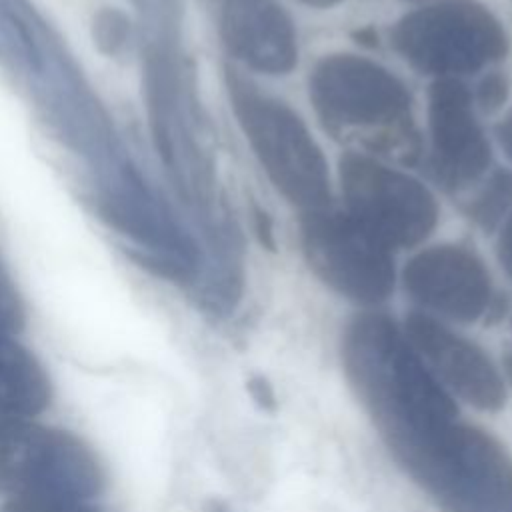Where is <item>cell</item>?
<instances>
[{
  "instance_id": "25",
  "label": "cell",
  "mask_w": 512,
  "mask_h": 512,
  "mask_svg": "<svg viewBox=\"0 0 512 512\" xmlns=\"http://www.w3.org/2000/svg\"><path fill=\"white\" fill-rule=\"evenodd\" d=\"M406 2H416L418 4V2H426V0H406Z\"/></svg>"
},
{
  "instance_id": "5",
  "label": "cell",
  "mask_w": 512,
  "mask_h": 512,
  "mask_svg": "<svg viewBox=\"0 0 512 512\" xmlns=\"http://www.w3.org/2000/svg\"><path fill=\"white\" fill-rule=\"evenodd\" d=\"M104 468L78 436L0 412V492L12 498L88 500L102 492Z\"/></svg>"
},
{
  "instance_id": "1",
  "label": "cell",
  "mask_w": 512,
  "mask_h": 512,
  "mask_svg": "<svg viewBox=\"0 0 512 512\" xmlns=\"http://www.w3.org/2000/svg\"><path fill=\"white\" fill-rule=\"evenodd\" d=\"M344 378L392 452L416 436L460 418L456 398L382 312H360L340 340Z\"/></svg>"
},
{
  "instance_id": "18",
  "label": "cell",
  "mask_w": 512,
  "mask_h": 512,
  "mask_svg": "<svg viewBox=\"0 0 512 512\" xmlns=\"http://www.w3.org/2000/svg\"><path fill=\"white\" fill-rule=\"evenodd\" d=\"M498 258L504 266V270L508 272V276L512 278V214L508 216L502 232H500V240H498Z\"/></svg>"
},
{
  "instance_id": "14",
  "label": "cell",
  "mask_w": 512,
  "mask_h": 512,
  "mask_svg": "<svg viewBox=\"0 0 512 512\" xmlns=\"http://www.w3.org/2000/svg\"><path fill=\"white\" fill-rule=\"evenodd\" d=\"M512 200V174L498 170L470 206L472 218L484 228H494Z\"/></svg>"
},
{
  "instance_id": "15",
  "label": "cell",
  "mask_w": 512,
  "mask_h": 512,
  "mask_svg": "<svg viewBox=\"0 0 512 512\" xmlns=\"http://www.w3.org/2000/svg\"><path fill=\"white\" fill-rule=\"evenodd\" d=\"M0 512H104L100 506L88 504L76 498H56V496H28L10 498L4 502Z\"/></svg>"
},
{
  "instance_id": "13",
  "label": "cell",
  "mask_w": 512,
  "mask_h": 512,
  "mask_svg": "<svg viewBox=\"0 0 512 512\" xmlns=\"http://www.w3.org/2000/svg\"><path fill=\"white\" fill-rule=\"evenodd\" d=\"M50 402V380L36 356L0 326V412L30 416Z\"/></svg>"
},
{
  "instance_id": "16",
  "label": "cell",
  "mask_w": 512,
  "mask_h": 512,
  "mask_svg": "<svg viewBox=\"0 0 512 512\" xmlns=\"http://www.w3.org/2000/svg\"><path fill=\"white\" fill-rule=\"evenodd\" d=\"M508 98V80L498 72H490L478 84L476 100L484 112H496Z\"/></svg>"
},
{
  "instance_id": "20",
  "label": "cell",
  "mask_w": 512,
  "mask_h": 512,
  "mask_svg": "<svg viewBox=\"0 0 512 512\" xmlns=\"http://www.w3.org/2000/svg\"><path fill=\"white\" fill-rule=\"evenodd\" d=\"M496 136L498 142L502 146V150L506 152V156L512 160V110L506 114V118L496 126Z\"/></svg>"
},
{
  "instance_id": "2",
  "label": "cell",
  "mask_w": 512,
  "mask_h": 512,
  "mask_svg": "<svg viewBox=\"0 0 512 512\" xmlns=\"http://www.w3.org/2000/svg\"><path fill=\"white\" fill-rule=\"evenodd\" d=\"M392 458L440 512H512V456L476 424H440Z\"/></svg>"
},
{
  "instance_id": "24",
  "label": "cell",
  "mask_w": 512,
  "mask_h": 512,
  "mask_svg": "<svg viewBox=\"0 0 512 512\" xmlns=\"http://www.w3.org/2000/svg\"><path fill=\"white\" fill-rule=\"evenodd\" d=\"M300 2H304L308 6H314V8H328V6L338 4L340 0H300Z\"/></svg>"
},
{
  "instance_id": "19",
  "label": "cell",
  "mask_w": 512,
  "mask_h": 512,
  "mask_svg": "<svg viewBox=\"0 0 512 512\" xmlns=\"http://www.w3.org/2000/svg\"><path fill=\"white\" fill-rule=\"evenodd\" d=\"M254 222H256V234L260 238V242L274 250V236H272V222L268 218V214L262 210V208H254Z\"/></svg>"
},
{
  "instance_id": "17",
  "label": "cell",
  "mask_w": 512,
  "mask_h": 512,
  "mask_svg": "<svg viewBox=\"0 0 512 512\" xmlns=\"http://www.w3.org/2000/svg\"><path fill=\"white\" fill-rule=\"evenodd\" d=\"M246 390L250 394V398L258 404V408H262L264 412H274L276 410V392L272 388V384L268 382V378L264 376H252L246 382Z\"/></svg>"
},
{
  "instance_id": "6",
  "label": "cell",
  "mask_w": 512,
  "mask_h": 512,
  "mask_svg": "<svg viewBox=\"0 0 512 512\" xmlns=\"http://www.w3.org/2000/svg\"><path fill=\"white\" fill-rule=\"evenodd\" d=\"M396 52L422 74L478 72L508 52V34L476 0H440L406 14L390 34Z\"/></svg>"
},
{
  "instance_id": "7",
  "label": "cell",
  "mask_w": 512,
  "mask_h": 512,
  "mask_svg": "<svg viewBox=\"0 0 512 512\" xmlns=\"http://www.w3.org/2000/svg\"><path fill=\"white\" fill-rule=\"evenodd\" d=\"M302 250L314 274L340 296L378 306L394 290V256L346 210H308L300 222Z\"/></svg>"
},
{
  "instance_id": "10",
  "label": "cell",
  "mask_w": 512,
  "mask_h": 512,
  "mask_svg": "<svg viewBox=\"0 0 512 512\" xmlns=\"http://www.w3.org/2000/svg\"><path fill=\"white\" fill-rule=\"evenodd\" d=\"M402 282L414 302L454 322L486 316L494 294L482 260L460 246H432L408 260Z\"/></svg>"
},
{
  "instance_id": "22",
  "label": "cell",
  "mask_w": 512,
  "mask_h": 512,
  "mask_svg": "<svg viewBox=\"0 0 512 512\" xmlns=\"http://www.w3.org/2000/svg\"><path fill=\"white\" fill-rule=\"evenodd\" d=\"M354 36H356V38H358V42H360V44H364V46H376V40H378L372 28H364V30L356 32Z\"/></svg>"
},
{
  "instance_id": "11",
  "label": "cell",
  "mask_w": 512,
  "mask_h": 512,
  "mask_svg": "<svg viewBox=\"0 0 512 512\" xmlns=\"http://www.w3.org/2000/svg\"><path fill=\"white\" fill-rule=\"evenodd\" d=\"M432 168L446 186L474 182L490 164V146L458 78H438L428 92Z\"/></svg>"
},
{
  "instance_id": "12",
  "label": "cell",
  "mask_w": 512,
  "mask_h": 512,
  "mask_svg": "<svg viewBox=\"0 0 512 512\" xmlns=\"http://www.w3.org/2000/svg\"><path fill=\"white\" fill-rule=\"evenodd\" d=\"M228 52L264 74H288L298 62L292 20L276 0H212Z\"/></svg>"
},
{
  "instance_id": "8",
  "label": "cell",
  "mask_w": 512,
  "mask_h": 512,
  "mask_svg": "<svg viewBox=\"0 0 512 512\" xmlns=\"http://www.w3.org/2000/svg\"><path fill=\"white\" fill-rule=\"evenodd\" d=\"M340 186L346 212L388 248L416 246L436 226L438 206L430 190L366 154L340 158Z\"/></svg>"
},
{
  "instance_id": "9",
  "label": "cell",
  "mask_w": 512,
  "mask_h": 512,
  "mask_svg": "<svg viewBox=\"0 0 512 512\" xmlns=\"http://www.w3.org/2000/svg\"><path fill=\"white\" fill-rule=\"evenodd\" d=\"M402 330L454 398L480 412L504 408L506 380L476 342L452 332L426 312L408 314Z\"/></svg>"
},
{
  "instance_id": "3",
  "label": "cell",
  "mask_w": 512,
  "mask_h": 512,
  "mask_svg": "<svg viewBox=\"0 0 512 512\" xmlns=\"http://www.w3.org/2000/svg\"><path fill=\"white\" fill-rule=\"evenodd\" d=\"M310 100L330 130H364L376 152H418L412 130V98L402 80L384 66L354 56L322 58L310 74Z\"/></svg>"
},
{
  "instance_id": "23",
  "label": "cell",
  "mask_w": 512,
  "mask_h": 512,
  "mask_svg": "<svg viewBox=\"0 0 512 512\" xmlns=\"http://www.w3.org/2000/svg\"><path fill=\"white\" fill-rule=\"evenodd\" d=\"M502 368H504V380L510 384L512 388V352H508L502 360Z\"/></svg>"
},
{
  "instance_id": "21",
  "label": "cell",
  "mask_w": 512,
  "mask_h": 512,
  "mask_svg": "<svg viewBox=\"0 0 512 512\" xmlns=\"http://www.w3.org/2000/svg\"><path fill=\"white\" fill-rule=\"evenodd\" d=\"M204 512H232L230 506L218 498H208L204 502Z\"/></svg>"
},
{
  "instance_id": "4",
  "label": "cell",
  "mask_w": 512,
  "mask_h": 512,
  "mask_svg": "<svg viewBox=\"0 0 512 512\" xmlns=\"http://www.w3.org/2000/svg\"><path fill=\"white\" fill-rule=\"evenodd\" d=\"M226 88L238 124L276 190L300 210L330 206L328 166L300 116L226 68Z\"/></svg>"
}]
</instances>
